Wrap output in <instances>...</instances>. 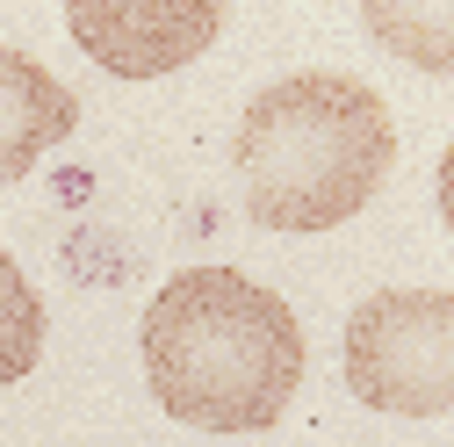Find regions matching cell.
I'll return each mask as SVG.
<instances>
[{"mask_svg": "<svg viewBox=\"0 0 454 447\" xmlns=\"http://www.w3.org/2000/svg\"><path fill=\"white\" fill-rule=\"evenodd\" d=\"M145 382L181 426L260 433L289 412L303 382V325L246 274L188 267L145 310Z\"/></svg>", "mask_w": 454, "mask_h": 447, "instance_id": "6da1fadb", "label": "cell"}, {"mask_svg": "<svg viewBox=\"0 0 454 447\" xmlns=\"http://www.w3.org/2000/svg\"><path fill=\"white\" fill-rule=\"evenodd\" d=\"M231 159L246 216L267 231H332L382 188L396 130L375 87L347 73H289L246 101Z\"/></svg>", "mask_w": 454, "mask_h": 447, "instance_id": "7a4b0ae2", "label": "cell"}, {"mask_svg": "<svg viewBox=\"0 0 454 447\" xmlns=\"http://www.w3.org/2000/svg\"><path fill=\"white\" fill-rule=\"evenodd\" d=\"M354 397L396 419H440L454 404V296L440 282L375 289L347 325Z\"/></svg>", "mask_w": 454, "mask_h": 447, "instance_id": "3957f363", "label": "cell"}, {"mask_svg": "<svg viewBox=\"0 0 454 447\" xmlns=\"http://www.w3.org/2000/svg\"><path fill=\"white\" fill-rule=\"evenodd\" d=\"M73 43L116 80H159L216 43L223 8L216 0H80L66 15Z\"/></svg>", "mask_w": 454, "mask_h": 447, "instance_id": "277c9868", "label": "cell"}, {"mask_svg": "<svg viewBox=\"0 0 454 447\" xmlns=\"http://www.w3.org/2000/svg\"><path fill=\"white\" fill-rule=\"evenodd\" d=\"M80 123V94L51 80L29 51L0 43V188L22 181L43 152H59Z\"/></svg>", "mask_w": 454, "mask_h": 447, "instance_id": "5b68a950", "label": "cell"}, {"mask_svg": "<svg viewBox=\"0 0 454 447\" xmlns=\"http://www.w3.org/2000/svg\"><path fill=\"white\" fill-rule=\"evenodd\" d=\"M36 361H43V296L29 289L15 253L0 246V389L22 382Z\"/></svg>", "mask_w": 454, "mask_h": 447, "instance_id": "8992f818", "label": "cell"}]
</instances>
